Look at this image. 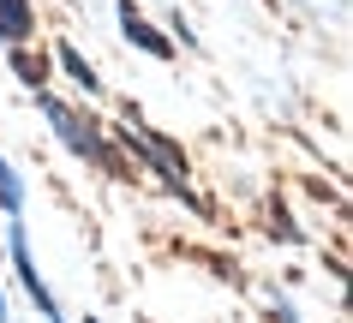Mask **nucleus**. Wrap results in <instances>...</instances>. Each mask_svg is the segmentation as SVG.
Listing matches in <instances>:
<instances>
[{
    "label": "nucleus",
    "mask_w": 353,
    "mask_h": 323,
    "mask_svg": "<svg viewBox=\"0 0 353 323\" xmlns=\"http://www.w3.org/2000/svg\"><path fill=\"white\" fill-rule=\"evenodd\" d=\"M0 37L6 42L30 37V0H0Z\"/></svg>",
    "instance_id": "obj_1"
}]
</instances>
